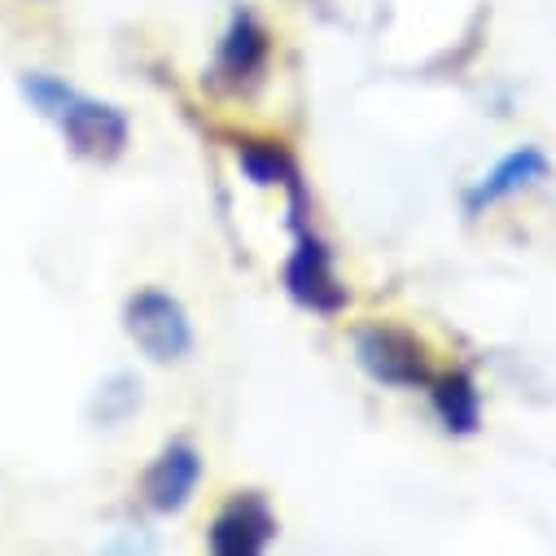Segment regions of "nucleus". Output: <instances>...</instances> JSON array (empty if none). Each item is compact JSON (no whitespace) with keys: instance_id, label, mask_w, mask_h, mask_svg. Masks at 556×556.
Returning <instances> with one entry per match:
<instances>
[{"instance_id":"nucleus-1","label":"nucleus","mask_w":556,"mask_h":556,"mask_svg":"<svg viewBox=\"0 0 556 556\" xmlns=\"http://www.w3.org/2000/svg\"><path fill=\"white\" fill-rule=\"evenodd\" d=\"M351 346H355L359 368H364L377 386H394V390H430V381L439 377L434 364H430V346H426V338H416V333L403 329V325H390V320L359 325V329L351 333Z\"/></svg>"},{"instance_id":"nucleus-2","label":"nucleus","mask_w":556,"mask_h":556,"mask_svg":"<svg viewBox=\"0 0 556 556\" xmlns=\"http://www.w3.org/2000/svg\"><path fill=\"white\" fill-rule=\"evenodd\" d=\"M123 329L136 351L154 364H172L193 351V320L185 303L167 290H136L123 307Z\"/></svg>"},{"instance_id":"nucleus-3","label":"nucleus","mask_w":556,"mask_h":556,"mask_svg":"<svg viewBox=\"0 0 556 556\" xmlns=\"http://www.w3.org/2000/svg\"><path fill=\"white\" fill-rule=\"evenodd\" d=\"M53 123L62 127L71 154L88 159V163H114L123 150H127V114L110 101H97V97H84V92H66V101L53 110Z\"/></svg>"},{"instance_id":"nucleus-4","label":"nucleus","mask_w":556,"mask_h":556,"mask_svg":"<svg viewBox=\"0 0 556 556\" xmlns=\"http://www.w3.org/2000/svg\"><path fill=\"white\" fill-rule=\"evenodd\" d=\"M286 290L299 307L316 312V316H338L346 307V286L333 271V254L329 245L312 232V224H294V250L286 258Z\"/></svg>"},{"instance_id":"nucleus-5","label":"nucleus","mask_w":556,"mask_h":556,"mask_svg":"<svg viewBox=\"0 0 556 556\" xmlns=\"http://www.w3.org/2000/svg\"><path fill=\"white\" fill-rule=\"evenodd\" d=\"M267 62H271V36H267V27L250 10H237L228 18L224 36H219L215 66H211V88L215 92H228V97H241V92H250V88L263 84Z\"/></svg>"},{"instance_id":"nucleus-6","label":"nucleus","mask_w":556,"mask_h":556,"mask_svg":"<svg viewBox=\"0 0 556 556\" xmlns=\"http://www.w3.org/2000/svg\"><path fill=\"white\" fill-rule=\"evenodd\" d=\"M276 534H281V521H276L267 495L263 491H237L215 513L206 543L215 556H258Z\"/></svg>"},{"instance_id":"nucleus-7","label":"nucleus","mask_w":556,"mask_h":556,"mask_svg":"<svg viewBox=\"0 0 556 556\" xmlns=\"http://www.w3.org/2000/svg\"><path fill=\"white\" fill-rule=\"evenodd\" d=\"M198 482H202V452L189 439H172L146 469L141 486H146V504L154 513H180L198 495Z\"/></svg>"},{"instance_id":"nucleus-8","label":"nucleus","mask_w":556,"mask_h":556,"mask_svg":"<svg viewBox=\"0 0 556 556\" xmlns=\"http://www.w3.org/2000/svg\"><path fill=\"white\" fill-rule=\"evenodd\" d=\"M552 172V163H547V154L539 150V146H521V150H513V154H504L469 193H465V211L469 215H482L486 206H495V202H508V198H517L521 189H530L534 180H543Z\"/></svg>"},{"instance_id":"nucleus-9","label":"nucleus","mask_w":556,"mask_h":556,"mask_svg":"<svg viewBox=\"0 0 556 556\" xmlns=\"http://www.w3.org/2000/svg\"><path fill=\"white\" fill-rule=\"evenodd\" d=\"M430 394H434V412L447 434H478L482 426V394L473 386V377L465 368H452V372H439L430 381Z\"/></svg>"},{"instance_id":"nucleus-10","label":"nucleus","mask_w":556,"mask_h":556,"mask_svg":"<svg viewBox=\"0 0 556 556\" xmlns=\"http://www.w3.org/2000/svg\"><path fill=\"white\" fill-rule=\"evenodd\" d=\"M237 163H241L245 180L258 185V189H276V185H281L290 193L294 185H303L299 163L290 159V150L281 141H250V136H245V141H237Z\"/></svg>"},{"instance_id":"nucleus-11","label":"nucleus","mask_w":556,"mask_h":556,"mask_svg":"<svg viewBox=\"0 0 556 556\" xmlns=\"http://www.w3.org/2000/svg\"><path fill=\"white\" fill-rule=\"evenodd\" d=\"M136 407H141V381H136L131 372H114V377H105L97 386L92 412H97L101 426H123Z\"/></svg>"}]
</instances>
